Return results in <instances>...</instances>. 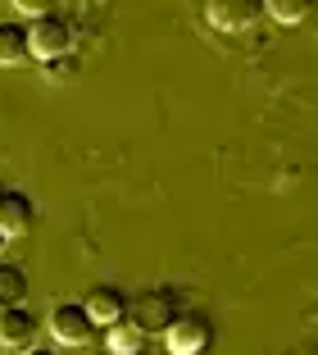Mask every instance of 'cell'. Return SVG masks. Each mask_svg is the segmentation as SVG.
<instances>
[{
	"label": "cell",
	"mask_w": 318,
	"mask_h": 355,
	"mask_svg": "<svg viewBox=\"0 0 318 355\" xmlns=\"http://www.w3.org/2000/svg\"><path fill=\"white\" fill-rule=\"evenodd\" d=\"M28 42H32V60H60V55L73 51V42H78V28H73V19H64L60 10H51L46 19L28 23Z\"/></svg>",
	"instance_id": "1"
},
{
	"label": "cell",
	"mask_w": 318,
	"mask_h": 355,
	"mask_svg": "<svg viewBox=\"0 0 318 355\" xmlns=\"http://www.w3.org/2000/svg\"><path fill=\"white\" fill-rule=\"evenodd\" d=\"M209 342H214V324H209L205 314H195V310H182L164 333V351L168 355H205Z\"/></svg>",
	"instance_id": "2"
},
{
	"label": "cell",
	"mask_w": 318,
	"mask_h": 355,
	"mask_svg": "<svg viewBox=\"0 0 318 355\" xmlns=\"http://www.w3.org/2000/svg\"><path fill=\"white\" fill-rule=\"evenodd\" d=\"M51 333L60 346H87V342H96L100 328H96V319L87 314L82 301H60L51 310Z\"/></svg>",
	"instance_id": "3"
},
{
	"label": "cell",
	"mask_w": 318,
	"mask_h": 355,
	"mask_svg": "<svg viewBox=\"0 0 318 355\" xmlns=\"http://www.w3.org/2000/svg\"><path fill=\"white\" fill-rule=\"evenodd\" d=\"M177 314H182V305H177L168 292H145L136 305H127V319H132V324L141 328L145 337H154V333L164 337V333H168V324H173Z\"/></svg>",
	"instance_id": "4"
},
{
	"label": "cell",
	"mask_w": 318,
	"mask_h": 355,
	"mask_svg": "<svg viewBox=\"0 0 318 355\" xmlns=\"http://www.w3.org/2000/svg\"><path fill=\"white\" fill-rule=\"evenodd\" d=\"M259 14H264L259 0H209L205 5V23L214 32H246Z\"/></svg>",
	"instance_id": "5"
},
{
	"label": "cell",
	"mask_w": 318,
	"mask_h": 355,
	"mask_svg": "<svg viewBox=\"0 0 318 355\" xmlns=\"http://www.w3.org/2000/svg\"><path fill=\"white\" fill-rule=\"evenodd\" d=\"M82 305H87V314L96 319V328H114V324H123V319H127V296L118 292V287H109V282H105V287H91Z\"/></svg>",
	"instance_id": "6"
},
{
	"label": "cell",
	"mask_w": 318,
	"mask_h": 355,
	"mask_svg": "<svg viewBox=\"0 0 318 355\" xmlns=\"http://www.w3.org/2000/svg\"><path fill=\"white\" fill-rule=\"evenodd\" d=\"M37 219V200L28 191H0V232L5 237H23Z\"/></svg>",
	"instance_id": "7"
},
{
	"label": "cell",
	"mask_w": 318,
	"mask_h": 355,
	"mask_svg": "<svg viewBox=\"0 0 318 355\" xmlns=\"http://www.w3.org/2000/svg\"><path fill=\"white\" fill-rule=\"evenodd\" d=\"M37 333V314L28 305H0V346H28Z\"/></svg>",
	"instance_id": "8"
},
{
	"label": "cell",
	"mask_w": 318,
	"mask_h": 355,
	"mask_svg": "<svg viewBox=\"0 0 318 355\" xmlns=\"http://www.w3.org/2000/svg\"><path fill=\"white\" fill-rule=\"evenodd\" d=\"M32 60L28 23H0V69H19Z\"/></svg>",
	"instance_id": "9"
},
{
	"label": "cell",
	"mask_w": 318,
	"mask_h": 355,
	"mask_svg": "<svg viewBox=\"0 0 318 355\" xmlns=\"http://www.w3.org/2000/svg\"><path fill=\"white\" fill-rule=\"evenodd\" d=\"M105 346H109V355H136V351H145V346H150V337H145L132 319H123V324L105 328Z\"/></svg>",
	"instance_id": "10"
},
{
	"label": "cell",
	"mask_w": 318,
	"mask_h": 355,
	"mask_svg": "<svg viewBox=\"0 0 318 355\" xmlns=\"http://www.w3.org/2000/svg\"><path fill=\"white\" fill-rule=\"evenodd\" d=\"M28 301V269L14 260H0V305H23Z\"/></svg>",
	"instance_id": "11"
},
{
	"label": "cell",
	"mask_w": 318,
	"mask_h": 355,
	"mask_svg": "<svg viewBox=\"0 0 318 355\" xmlns=\"http://www.w3.org/2000/svg\"><path fill=\"white\" fill-rule=\"evenodd\" d=\"M309 10H314L309 0H268V5H264V14H273L277 23H300Z\"/></svg>",
	"instance_id": "12"
},
{
	"label": "cell",
	"mask_w": 318,
	"mask_h": 355,
	"mask_svg": "<svg viewBox=\"0 0 318 355\" xmlns=\"http://www.w3.org/2000/svg\"><path fill=\"white\" fill-rule=\"evenodd\" d=\"M14 10H19L23 19L37 23V19H46V14H51V5H46V0H14Z\"/></svg>",
	"instance_id": "13"
},
{
	"label": "cell",
	"mask_w": 318,
	"mask_h": 355,
	"mask_svg": "<svg viewBox=\"0 0 318 355\" xmlns=\"http://www.w3.org/2000/svg\"><path fill=\"white\" fill-rule=\"evenodd\" d=\"M69 69L78 73V64H69V55H60V60H51V78H69Z\"/></svg>",
	"instance_id": "14"
},
{
	"label": "cell",
	"mask_w": 318,
	"mask_h": 355,
	"mask_svg": "<svg viewBox=\"0 0 318 355\" xmlns=\"http://www.w3.org/2000/svg\"><path fill=\"white\" fill-rule=\"evenodd\" d=\"M23 355H60V351H46V346H28Z\"/></svg>",
	"instance_id": "15"
},
{
	"label": "cell",
	"mask_w": 318,
	"mask_h": 355,
	"mask_svg": "<svg viewBox=\"0 0 318 355\" xmlns=\"http://www.w3.org/2000/svg\"><path fill=\"white\" fill-rule=\"evenodd\" d=\"M5 246H10V237H5V232H0V260H5Z\"/></svg>",
	"instance_id": "16"
},
{
	"label": "cell",
	"mask_w": 318,
	"mask_h": 355,
	"mask_svg": "<svg viewBox=\"0 0 318 355\" xmlns=\"http://www.w3.org/2000/svg\"><path fill=\"white\" fill-rule=\"evenodd\" d=\"M136 355H159V351H150V346H145V351H136Z\"/></svg>",
	"instance_id": "17"
}]
</instances>
